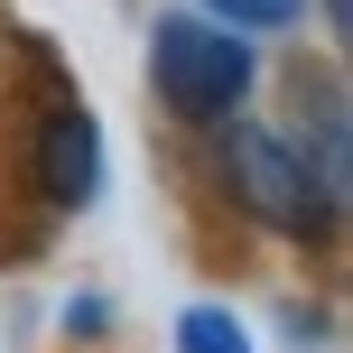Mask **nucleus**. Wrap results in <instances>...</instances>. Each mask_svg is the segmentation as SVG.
<instances>
[{"mask_svg": "<svg viewBox=\"0 0 353 353\" xmlns=\"http://www.w3.org/2000/svg\"><path fill=\"white\" fill-rule=\"evenodd\" d=\"M149 74H159V103L186 112V121H232L251 93V47L232 28H214V19L195 10H168L159 28H149Z\"/></svg>", "mask_w": 353, "mask_h": 353, "instance_id": "1", "label": "nucleus"}, {"mask_svg": "<svg viewBox=\"0 0 353 353\" xmlns=\"http://www.w3.org/2000/svg\"><path fill=\"white\" fill-rule=\"evenodd\" d=\"M223 168H232V195H242L270 232H298V242L335 232V195L316 186V168H307L298 140H279V130H261V121H232Z\"/></svg>", "mask_w": 353, "mask_h": 353, "instance_id": "2", "label": "nucleus"}, {"mask_svg": "<svg viewBox=\"0 0 353 353\" xmlns=\"http://www.w3.org/2000/svg\"><path fill=\"white\" fill-rule=\"evenodd\" d=\"M37 186H47L56 214L93 205V186H103V130H93V112H56L37 130Z\"/></svg>", "mask_w": 353, "mask_h": 353, "instance_id": "3", "label": "nucleus"}, {"mask_svg": "<svg viewBox=\"0 0 353 353\" xmlns=\"http://www.w3.org/2000/svg\"><path fill=\"white\" fill-rule=\"evenodd\" d=\"M176 353H251V335H242L232 307H186L176 316Z\"/></svg>", "mask_w": 353, "mask_h": 353, "instance_id": "4", "label": "nucleus"}, {"mask_svg": "<svg viewBox=\"0 0 353 353\" xmlns=\"http://www.w3.org/2000/svg\"><path fill=\"white\" fill-rule=\"evenodd\" d=\"M205 10H214V28H232V37H242V28H288L307 0H205Z\"/></svg>", "mask_w": 353, "mask_h": 353, "instance_id": "5", "label": "nucleus"}]
</instances>
